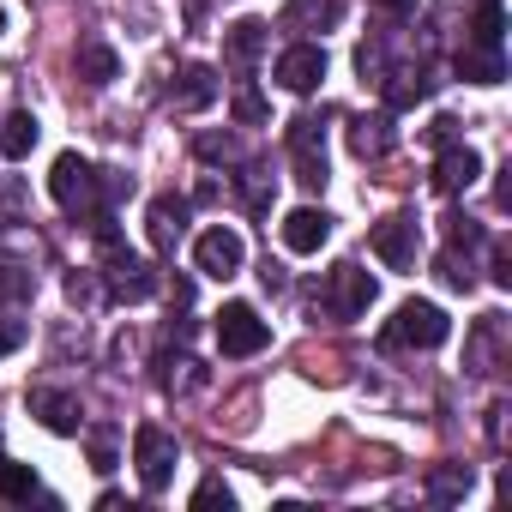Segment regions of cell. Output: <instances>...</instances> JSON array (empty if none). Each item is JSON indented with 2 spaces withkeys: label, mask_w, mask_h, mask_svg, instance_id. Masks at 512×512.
Here are the masks:
<instances>
[{
  "label": "cell",
  "mask_w": 512,
  "mask_h": 512,
  "mask_svg": "<svg viewBox=\"0 0 512 512\" xmlns=\"http://www.w3.org/2000/svg\"><path fill=\"white\" fill-rule=\"evenodd\" d=\"M338 13H344V0H290L284 31H326V25H338Z\"/></svg>",
  "instance_id": "obj_20"
},
{
  "label": "cell",
  "mask_w": 512,
  "mask_h": 512,
  "mask_svg": "<svg viewBox=\"0 0 512 512\" xmlns=\"http://www.w3.org/2000/svg\"><path fill=\"white\" fill-rule=\"evenodd\" d=\"M320 308L332 320H362L374 308V278L362 266H332L326 272V290H320Z\"/></svg>",
  "instance_id": "obj_5"
},
{
  "label": "cell",
  "mask_w": 512,
  "mask_h": 512,
  "mask_svg": "<svg viewBox=\"0 0 512 512\" xmlns=\"http://www.w3.org/2000/svg\"><path fill=\"white\" fill-rule=\"evenodd\" d=\"M175 434L169 428H157V422H139L133 428V464H139V482H145V494H163L169 482H175Z\"/></svg>",
  "instance_id": "obj_3"
},
{
  "label": "cell",
  "mask_w": 512,
  "mask_h": 512,
  "mask_svg": "<svg viewBox=\"0 0 512 512\" xmlns=\"http://www.w3.org/2000/svg\"><path fill=\"white\" fill-rule=\"evenodd\" d=\"M266 43H272V25H266V19H235V25L223 31V61H229L235 73H247L253 61L266 55Z\"/></svg>",
  "instance_id": "obj_11"
},
{
  "label": "cell",
  "mask_w": 512,
  "mask_h": 512,
  "mask_svg": "<svg viewBox=\"0 0 512 512\" xmlns=\"http://www.w3.org/2000/svg\"><path fill=\"white\" fill-rule=\"evenodd\" d=\"M241 260H247V247H241V235L235 229H223V223H211L199 241H193V266L205 272V278H235L241 272Z\"/></svg>",
  "instance_id": "obj_8"
},
{
  "label": "cell",
  "mask_w": 512,
  "mask_h": 512,
  "mask_svg": "<svg viewBox=\"0 0 512 512\" xmlns=\"http://www.w3.org/2000/svg\"><path fill=\"white\" fill-rule=\"evenodd\" d=\"M290 163H296V181L308 193L326 187V127H320V115H296L290 121Z\"/></svg>",
  "instance_id": "obj_7"
},
{
  "label": "cell",
  "mask_w": 512,
  "mask_h": 512,
  "mask_svg": "<svg viewBox=\"0 0 512 512\" xmlns=\"http://www.w3.org/2000/svg\"><path fill=\"white\" fill-rule=\"evenodd\" d=\"M37 133H43V127H37V115H31V109H13L7 121H0V157L25 163V157L37 151Z\"/></svg>",
  "instance_id": "obj_17"
},
{
  "label": "cell",
  "mask_w": 512,
  "mask_h": 512,
  "mask_svg": "<svg viewBox=\"0 0 512 512\" xmlns=\"http://www.w3.org/2000/svg\"><path fill=\"white\" fill-rule=\"evenodd\" d=\"M494 284L512 290V253H506V241H494Z\"/></svg>",
  "instance_id": "obj_35"
},
{
  "label": "cell",
  "mask_w": 512,
  "mask_h": 512,
  "mask_svg": "<svg viewBox=\"0 0 512 512\" xmlns=\"http://www.w3.org/2000/svg\"><path fill=\"white\" fill-rule=\"evenodd\" d=\"M67 302H79V308H97V302H103V284H97V272H73V278H67Z\"/></svg>",
  "instance_id": "obj_29"
},
{
  "label": "cell",
  "mask_w": 512,
  "mask_h": 512,
  "mask_svg": "<svg viewBox=\"0 0 512 512\" xmlns=\"http://www.w3.org/2000/svg\"><path fill=\"white\" fill-rule=\"evenodd\" d=\"M356 73H362V79H380V73H386V43H380V37L356 49Z\"/></svg>",
  "instance_id": "obj_30"
},
{
  "label": "cell",
  "mask_w": 512,
  "mask_h": 512,
  "mask_svg": "<svg viewBox=\"0 0 512 512\" xmlns=\"http://www.w3.org/2000/svg\"><path fill=\"white\" fill-rule=\"evenodd\" d=\"M350 151L368 163V157H386L392 151V121L386 115H356L350 121Z\"/></svg>",
  "instance_id": "obj_19"
},
{
  "label": "cell",
  "mask_w": 512,
  "mask_h": 512,
  "mask_svg": "<svg viewBox=\"0 0 512 512\" xmlns=\"http://www.w3.org/2000/svg\"><path fill=\"white\" fill-rule=\"evenodd\" d=\"M446 241H452V247H482V229H476L470 217H446Z\"/></svg>",
  "instance_id": "obj_33"
},
{
  "label": "cell",
  "mask_w": 512,
  "mask_h": 512,
  "mask_svg": "<svg viewBox=\"0 0 512 512\" xmlns=\"http://www.w3.org/2000/svg\"><path fill=\"white\" fill-rule=\"evenodd\" d=\"M272 79H278L284 91H296V97L320 91V79H326V49H320V43H290V49L278 55V67H272Z\"/></svg>",
  "instance_id": "obj_9"
},
{
  "label": "cell",
  "mask_w": 512,
  "mask_h": 512,
  "mask_svg": "<svg viewBox=\"0 0 512 512\" xmlns=\"http://www.w3.org/2000/svg\"><path fill=\"white\" fill-rule=\"evenodd\" d=\"M452 338V320L434 302H404L386 326H380V350H440Z\"/></svg>",
  "instance_id": "obj_1"
},
{
  "label": "cell",
  "mask_w": 512,
  "mask_h": 512,
  "mask_svg": "<svg viewBox=\"0 0 512 512\" xmlns=\"http://www.w3.org/2000/svg\"><path fill=\"white\" fill-rule=\"evenodd\" d=\"M434 278L446 284V290H476V266H470V247L458 253L452 241L440 247V260H434Z\"/></svg>",
  "instance_id": "obj_22"
},
{
  "label": "cell",
  "mask_w": 512,
  "mask_h": 512,
  "mask_svg": "<svg viewBox=\"0 0 512 512\" xmlns=\"http://www.w3.org/2000/svg\"><path fill=\"white\" fill-rule=\"evenodd\" d=\"M37 494V470L19 458H0V500H31Z\"/></svg>",
  "instance_id": "obj_26"
},
{
  "label": "cell",
  "mask_w": 512,
  "mask_h": 512,
  "mask_svg": "<svg viewBox=\"0 0 512 512\" xmlns=\"http://www.w3.org/2000/svg\"><path fill=\"white\" fill-rule=\"evenodd\" d=\"M91 464L115 470V428H91Z\"/></svg>",
  "instance_id": "obj_32"
},
{
  "label": "cell",
  "mask_w": 512,
  "mask_h": 512,
  "mask_svg": "<svg viewBox=\"0 0 512 512\" xmlns=\"http://www.w3.org/2000/svg\"><path fill=\"white\" fill-rule=\"evenodd\" d=\"M266 181H272V175H266L260 163H247V187H241V193H247V211H266V199H272Z\"/></svg>",
  "instance_id": "obj_31"
},
{
  "label": "cell",
  "mask_w": 512,
  "mask_h": 512,
  "mask_svg": "<svg viewBox=\"0 0 512 512\" xmlns=\"http://www.w3.org/2000/svg\"><path fill=\"white\" fill-rule=\"evenodd\" d=\"M25 344V326H0V356H13Z\"/></svg>",
  "instance_id": "obj_38"
},
{
  "label": "cell",
  "mask_w": 512,
  "mask_h": 512,
  "mask_svg": "<svg viewBox=\"0 0 512 512\" xmlns=\"http://www.w3.org/2000/svg\"><path fill=\"white\" fill-rule=\"evenodd\" d=\"M428 139H434V145H452V139H458V121H452V115H440V121L428 127Z\"/></svg>",
  "instance_id": "obj_36"
},
{
  "label": "cell",
  "mask_w": 512,
  "mask_h": 512,
  "mask_svg": "<svg viewBox=\"0 0 512 512\" xmlns=\"http://www.w3.org/2000/svg\"><path fill=\"white\" fill-rule=\"evenodd\" d=\"M49 193H55V205H61V211H85V217H97L103 169H91L79 151H61V157H55V169H49Z\"/></svg>",
  "instance_id": "obj_2"
},
{
  "label": "cell",
  "mask_w": 512,
  "mask_h": 512,
  "mask_svg": "<svg viewBox=\"0 0 512 512\" xmlns=\"http://www.w3.org/2000/svg\"><path fill=\"white\" fill-rule=\"evenodd\" d=\"M368 247H374V260H380L386 272H416V247H422L416 217H410V211L380 217V223H374V235H368Z\"/></svg>",
  "instance_id": "obj_6"
},
{
  "label": "cell",
  "mask_w": 512,
  "mask_h": 512,
  "mask_svg": "<svg viewBox=\"0 0 512 512\" xmlns=\"http://www.w3.org/2000/svg\"><path fill=\"white\" fill-rule=\"evenodd\" d=\"M380 97H386V109H416L434 97V73L428 67H392V73H380Z\"/></svg>",
  "instance_id": "obj_14"
},
{
  "label": "cell",
  "mask_w": 512,
  "mask_h": 512,
  "mask_svg": "<svg viewBox=\"0 0 512 512\" xmlns=\"http://www.w3.org/2000/svg\"><path fill=\"white\" fill-rule=\"evenodd\" d=\"M181 229H187V199L157 193V199H151V211H145V235H151V247H157V253H175Z\"/></svg>",
  "instance_id": "obj_15"
},
{
  "label": "cell",
  "mask_w": 512,
  "mask_h": 512,
  "mask_svg": "<svg viewBox=\"0 0 512 512\" xmlns=\"http://www.w3.org/2000/svg\"><path fill=\"white\" fill-rule=\"evenodd\" d=\"M73 67H79L85 85H115V79H121V55H115L109 43H85V49L73 55Z\"/></svg>",
  "instance_id": "obj_21"
},
{
  "label": "cell",
  "mask_w": 512,
  "mask_h": 512,
  "mask_svg": "<svg viewBox=\"0 0 512 512\" xmlns=\"http://www.w3.org/2000/svg\"><path fill=\"white\" fill-rule=\"evenodd\" d=\"M31 416L49 428V434H79V398L61 392V386H31Z\"/></svg>",
  "instance_id": "obj_13"
},
{
  "label": "cell",
  "mask_w": 512,
  "mask_h": 512,
  "mask_svg": "<svg viewBox=\"0 0 512 512\" xmlns=\"http://www.w3.org/2000/svg\"><path fill=\"white\" fill-rule=\"evenodd\" d=\"M235 121L241 127H260L266 121V97L253 91V85H235Z\"/></svg>",
  "instance_id": "obj_27"
},
{
  "label": "cell",
  "mask_w": 512,
  "mask_h": 512,
  "mask_svg": "<svg viewBox=\"0 0 512 512\" xmlns=\"http://www.w3.org/2000/svg\"><path fill=\"white\" fill-rule=\"evenodd\" d=\"M0 25H7V13H0Z\"/></svg>",
  "instance_id": "obj_39"
},
{
  "label": "cell",
  "mask_w": 512,
  "mask_h": 512,
  "mask_svg": "<svg viewBox=\"0 0 512 512\" xmlns=\"http://www.w3.org/2000/svg\"><path fill=\"white\" fill-rule=\"evenodd\" d=\"M37 296V278H31V266H19V260H0V308H19V302H31Z\"/></svg>",
  "instance_id": "obj_24"
},
{
  "label": "cell",
  "mask_w": 512,
  "mask_h": 512,
  "mask_svg": "<svg viewBox=\"0 0 512 512\" xmlns=\"http://www.w3.org/2000/svg\"><path fill=\"white\" fill-rule=\"evenodd\" d=\"M193 506H223V512H229V506H235V494L211 476V482H199V488H193Z\"/></svg>",
  "instance_id": "obj_34"
},
{
  "label": "cell",
  "mask_w": 512,
  "mask_h": 512,
  "mask_svg": "<svg viewBox=\"0 0 512 512\" xmlns=\"http://www.w3.org/2000/svg\"><path fill=\"white\" fill-rule=\"evenodd\" d=\"M278 235H284L290 253H320V247L332 241V217H326L320 205H296V211L278 223Z\"/></svg>",
  "instance_id": "obj_10"
},
{
  "label": "cell",
  "mask_w": 512,
  "mask_h": 512,
  "mask_svg": "<svg viewBox=\"0 0 512 512\" xmlns=\"http://www.w3.org/2000/svg\"><path fill=\"white\" fill-rule=\"evenodd\" d=\"M428 494H434L440 506L464 500V494H470V464H434V470H428Z\"/></svg>",
  "instance_id": "obj_23"
},
{
  "label": "cell",
  "mask_w": 512,
  "mask_h": 512,
  "mask_svg": "<svg viewBox=\"0 0 512 512\" xmlns=\"http://www.w3.org/2000/svg\"><path fill=\"white\" fill-rule=\"evenodd\" d=\"M374 7H380L386 19H410V13H416V0H374Z\"/></svg>",
  "instance_id": "obj_37"
},
{
  "label": "cell",
  "mask_w": 512,
  "mask_h": 512,
  "mask_svg": "<svg viewBox=\"0 0 512 512\" xmlns=\"http://www.w3.org/2000/svg\"><path fill=\"white\" fill-rule=\"evenodd\" d=\"M500 37H506V7H500V0H482V7H476V19H470V43H488V49H500Z\"/></svg>",
  "instance_id": "obj_25"
},
{
  "label": "cell",
  "mask_w": 512,
  "mask_h": 512,
  "mask_svg": "<svg viewBox=\"0 0 512 512\" xmlns=\"http://www.w3.org/2000/svg\"><path fill=\"white\" fill-rule=\"evenodd\" d=\"M458 79H470V85H500V79H506V55L488 49V43H464V49H458Z\"/></svg>",
  "instance_id": "obj_16"
},
{
  "label": "cell",
  "mask_w": 512,
  "mask_h": 512,
  "mask_svg": "<svg viewBox=\"0 0 512 512\" xmlns=\"http://www.w3.org/2000/svg\"><path fill=\"white\" fill-rule=\"evenodd\" d=\"M169 103H175L181 115L211 109V103H217V73H211V67H187V73H181V85L169 91Z\"/></svg>",
  "instance_id": "obj_18"
},
{
  "label": "cell",
  "mask_w": 512,
  "mask_h": 512,
  "mask_svg": "<svg viewBox=\"0 0 512 512\" xmlns=\"http://www.w3.org/2000/svg\"><path fill=\"white\" fill-rule=\"evenodd\" d=\"M193 151H199L205 163H241V145H235L229 133H205V139H199Z\"/></svg>",
  "instance_id": "obj_28"
},
{
  "label": "cell",
  "mask_w": 512,
  "mask_h": 512,
  "mask_svg": "<svg viewBox=\"0 0 512 512\" xmlns=\"http://www.w3.org/2000/svg\"><path fill=\"white\" fill-rule=\"evenodd\" d=\"M476 175H482V157L470 151V145H440V157H434V193H464V187H476Z\"/></svg>",
  "instance_id": "obj_12"
},
{
  "label": "cell",
  "mask_w": 512,
  "mask_h": 512,
  "mask_svg": "<svg viewBox=\"0 0 512 512\" xmlns=\"http://www.w3.org/2000/svg\"><path fill=\"white\" fill-rule=\"evenodd\" d=\"M272 344V326L260 320V308L253 302H223V314H217V350L223 356H260Z\"/></svg>",
  "instance_id": "obj_4"
}]
</instances>
